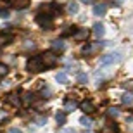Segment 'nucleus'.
Here are the masks:
<instances>
[{
    "instance_id": "26",
    "label": "nucleus",
    "mask_w": 133,
    "mask_h": 133,
    "mask_svg": "<svg viewBox=\"0 0 133 133\" xmlns=\"http://www.w3.org/2000/svg\"><path fill=\"white\" fill-rule=\"evenodd\" d=\"M7 133H23V131H21V130H17V128H10Z\"/></svg>"
},
{
    "instance_id": "1",
    "label": "nucleus",
    "mask_w": 133,
    "mask_h": 133,
    "mask_svg": "<svg viewBox=\"0 0 133 133\" xmlns=\"http://www.w3.org/2000/svg\"><path fill=\"white\" fill-rule=\"evenodd\" d=\"M42 64H43V68H54L55 64H57V55H55V52H52V50H49V52H45V54H42Z\"/></svg>"
},
{
    "instance_id": "7",
    "label": "nucleus",
    "mask_w": 133,
    "mask_h": 133,
    "mask_svg": "<svg viewBox=\"0 0 133 133\" xmlns=\"http://www.w3.org/2000/svg\"><path fill=\"white\" fill-rule=\"evenodd\" d=\"M105 12H107V4H95L94 5V14L95 16H105Z\"/></svg>"
},
{
    "instance_id": "20",
    "label": "nucleus",
    "mask_w": 133,
    "mask_h": 133,
    "mask_svg": "<svg viewBox=\"0 0 133 133\" xmlns=\"http://www.w3.org/2000/svg\"><path fill=\"white\" fill-rule=\"evenodd\" d=\"M35 100V95L33 94H24V102L26 104H31Z\"/></svg>"
},
{
    "instance_id": "25",
    "label": "nucleus",
    "mask_w": 133,
    "mask_h": 133,
    "mask_svg": "<svg viewBox=\"0 0 133 133\" xmlns=\"http://www.w3.org/2000/svg\"><path fill=\"white\" fill-rule=\"evenodd\" d=\"M5 118H7V112L5 111H0V121H4Z\"/></svg>"
},
{
    "instance_id": "6",
    "label": "nucleus",
    "mask_w": 133,
    "mask_h": 133,
    "mask_svg": "<svg viewBox=\"0 0 133 133\" xmlns=\"http://www.w3.org/2000/svg\"><path fill=\"white\" fill-rule=\"evenodd\" d=\"M79 107H81V111H83L85 114H92V112H95V105L90 100H83V102L79 104Z\"/></svg>"
},
{
    "instance_id": "5",
    "label": "nucleus",
    "mask_w": 133,
    "mask_h": 133,
    "mask_svg": "<svg viewBox=\"0 0 133 133\" xmlns=\"http://www.w3.org/2000/svg\"><path fill=\"white\" fill-rule=\"evenodd\" d=\"M7 102H9L12 107H21L23 100H21V97L17 94H9V95H7Z\"/></svg>"
},
{
    "instance_id": "27",
    "label": "nucleus",
    "mask_w": 133,
    "mask_h": 133,
    "mask_svg": "<svg viewBox=\"0 0 133 133\" xmlns=\"http://www.w3.org/2000/svg\"><path fill=\"white\" fill-rule=\"evenodd\" d=\"M83 4H92V0H81Z\"/></svg>"
},
{
    "instance_id": "16",
    "label": "nucleus",
    "mask_w": 133,
    "mask_h": 133,
    "mask_svg": "<svg viewBox=\"0 0 133 133\" xmlns=\"http://www.w3.org/2000/svg\"><path fill=\"white\" fill-rule=\"evenodd\" d=\"M55 79H57L59 83H66V81H68V74H66V73H57Z\"/></svg>"
},
{
    "instance_id": "24",
    "label": "nucleus",
    "mask_w": 133,
    "mask_h": 133,
    "mask_svg": "<svg viewBox=\"0 0 133 133\" xmlns=\"http://www.w3.org/2000/svg\"><path fill=\"white\" fill-rule=\"evenodd\" d=\"M36 123H38L40 126H42V124H45V123H47V118H43V116H42V118H38V119H36Z\"/></svg>"
},
{
    "instance_id": "10",
    "label": "nucleus",
    "mask_w": 133,
    "mask_h": 133,
    "mask_svg": "<svg viewBox=\"0 0 133 133\" xmlns=\"http://www.w3.org/2000/svg\"><path fill=\"white\" fill-rule=\"evenodd\" d=\"M94 33L97 38H100L104 33H105V30H104V24H100V23H95L94 24Z\"/></svg>"
},
{
    "instance_id": "13",
    "label": "nucleus",
    "mask_w": 133,
    "mask_h": 133,
    "mask_svg": "<svg viewBox=\"0 0 133 133\" xmlns=\"http://www.w3.org/2000/svg\"><path fill=\"white\" fill-rule=\"evenodd\" d=\"M121 100H123L124 105H130V104H133V95H131V94H123Z\"/></svg>"
},
{
    "instance_id": "11",
    "label": "nucleus",
    "mask_w": 133,
    "mask_h": 133,
    "mask_svg": "<svg viewBox=\"0 0 133 133\" xmlns=\"http://www.w3.org/2000/svg\"><path fill=\"white\" fill-rule=\"evenodd\" d=\"M66 9H68L69 14H76V12H78V4H76V2H69Z\"/></svg>"
},
{
    "instance_id": "4",
    "label": "nucleus",
    "mask_w": 133,
    "mask_h": 133,
    "mask_svg": "<svg viewBox=\"0 0 133 133\" xmlns=\"http://www.w3.org/2000/svg\"><path fill=\"white\" fill-rule=\"evenodd\" d=\"M36 23H38L43 30H50L52 24H54V17L49 14H38L36 16Z\"/></svg>"
},
{
    "instance_id": "3",
    "label": "nucleus",
    "mask_w": 133,
    "mask_h": 133,
    "mask_svg": "<svg viewBox=\"0 0 133 133\" xmlns=\"http://www.w3.org/2000/svg\"><path fill=\"white\" fill-rule=\"evenodd\" d=\"M121 61V54L119 52H111V54H105L100 57V64L102 66H111L114 62H119Z\"/></svg>"
},
{
    "instance_id": "23",
    "label": "nucleus",
    "mask_w": 133,
    "mask_h": 133,
    "mask_svg": "<svg viewBox=\"0 0 133 133\" xmlns=\"http://www.w3.org/2000/svg\"><path fill=\"white\" fill-rule=\"evenodd\" d=\"M0 17H4V19H7V17H9V10L0 9Z\"/></svg>"
},
{
    "instance_id": "2",
    "label": "nucleus",
    "mask_w": 133,
    "mask_h": 133,
    "mask_svg": "<svg viewBox=\"0 0 133 133\" xmlns=\"http://www.w3.org/2000/svg\"><path fill=\"white\" fill-rule=\"evenodd\" d=\"M43 64H42V59H40L38 55H35V57H30L28 59V71L30 73H40V71H43Z\"/></svg>"
},
{
    "instance_id": "14",
    "label": "nucleus",
    "mask_w": 133,
    "mask_h": 133,
    "mask_svg": "<svg viewBox=\"0 0 133 133\" xmlns=\"http://www.w3.org/2000/svg\"><path fill=\"white\" fill-rule=\"evenodd\" d=\"M79 123L83 124L85 128H90V126H92V119L87 118V116H81V118H79Z\"/></svg>"
},
{
    "instance_id": "22",
    "label": "nucleus",
    "mask_w": 133,
    "mask_h": 133,
    "mask_svg": "<svg viewBox=\"0 0 133 133\" xmlns=\"http://www.w3.org/2000/svg\"><path fill=\"white\" fill-rule=\"evenodd\" d=\"M5 74H7V66L0 62V76H5Z\"/></svg>"
},
{
    "instance_id": "8",
    "label": "nucleus",
    "mask_w": 133,
    "mask_h": 133,
    "mask_svg": "<svg viewBox=\"0 0 133 133\" xmlns=\"http://www.w3.org/2000/svg\"><path fill=\"white\" fill-rule=\"evenodd\" d=\"M74 40H78V42H81V40H87V36H88V31H87V28H81V30H76L73 33Z\"/></svg>"
},
{
    "instance_id": "15",
    "label": "nucleus",
    "mask_w": 133,
    "mask_h": 133,
    "mask_svg": "<svg viewBox=\"0 0 133 133\" xmlns=\"http://www.w3.org/2000/svg\"><path fill=\"white\" fill-rule=\"evenodd\" d=\"M55 119H57V123H59V124H64V123H66V112H64V111H61V112H57Z\"/></svg>"
},
{
    "instance_id": "12",
    "label": "nucleus",
    "mask_w": 133,
    "mask_h": 133,
    "mask_svg": "<svg viewBox=\"0 0 133 133\" xmlns=\"http://www.w3.org/2000/svg\"><path fill=\"white\" fill-rule=\"evenodd\" d=\"M10 40H12V35H9V33L0 35V45H7V43H10Z\"/></svg>"
},
{
    "instance_id": "18",
    "label": "nucleus",
    "mask_w": 133,
    "mask_h": 133,
    "mask_svg": "<svg viewBox=\"0 0 133 133\" xmlns=\"http://www.w3.org/2000/svg\"><path fill=\"white\" fill-rule=\"evenodd\" d=\"M12 4H14L17 9H21V7H26V5H28V0H16V2H12Z\"/></svg>"
},
{
    "instance_id": "9",
    "label": "nucleus",
    "mask_w": 133,
    "mask_h": 133,
    "mask_svg": "<svg viewBox=\"0 0 133 133\" xmlns=\"http://www.w3.org/2000/svg\"><path fill=\"white\" fill-rule=\"evenodd\" d=\"M66 49V43L62 40H54L52 42V52H62Z\"/></svg>"
},
{
    "instance_id": "19",
    "label": "nucleus",
    "mask_w": 133,
    "mask_h": 133,
    "mask_svg": "<svg viewBox=\"0 0 133 133\" xmlns=\"http://www.w3.org/2000/svg\"><path fill=\"white\" fill-rule=\"evenodd\" d=\"M74 107H76V104H74V102H71V100H68V102H66V111H64V112L74 111Z\"/></svg>"
},
{
    "instance_id": "21",
    "label": "nucleus",
    "mask_w": 133,
    "mask_h": 133,
    "mask_svg": "<svg viewBox=\"0 0 133 133\" xmlns=\"http://www.w3.org/2000/svg\"><path fill=\"white\" fill-rule=\"evenodd\" d=\"M109 116H114V118H116V116H119V111H118V109H116V107H112V109H109Z\"/></svg>"
},
{
    "instance_id": "17",
    "label": "nucleus",
    "mask_w": 133,
    "mask_h": 133,
    "mask_svg": "<svg viewBox=\"0 0 133 133\" xmlns=\"http://www.w3.org/2000/svg\"><path fill=\"white\" fill-rule=\"evenodd\" d=\"M76 78H78L79 83H87V81H88V76H87V73H78V76H76Z\"/></svg>"
}]
</instances>
